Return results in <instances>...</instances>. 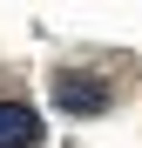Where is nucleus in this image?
<instances>
[{"mask_svg":"<svg viewBox=\"0 0 142 148\" xmlns=\"http://www.w3.org/2000/svg\"><path fill=\"white\" fill-rule=\"evenodd\" d=\"M54 101L68 114H102L108 108V81H95V74H61L54 81Z\"/></svg>","mask_w":142,"mask_h":148,"instance_id":"1","label":"nucleus"},{"mask_svg":"<svg viewBox=\"0 0 142 148\" xmlns=\"http://www.w3.org/2000/svg\"><path fill=\"white\" fill-rule=\"evenodd\" d=\"M0 148H41V114L20 101H0Z\"/></svg>","mask_w":142,"mask_h":148,"instance_id":"2","label":"nucleus"}]
</instances>
